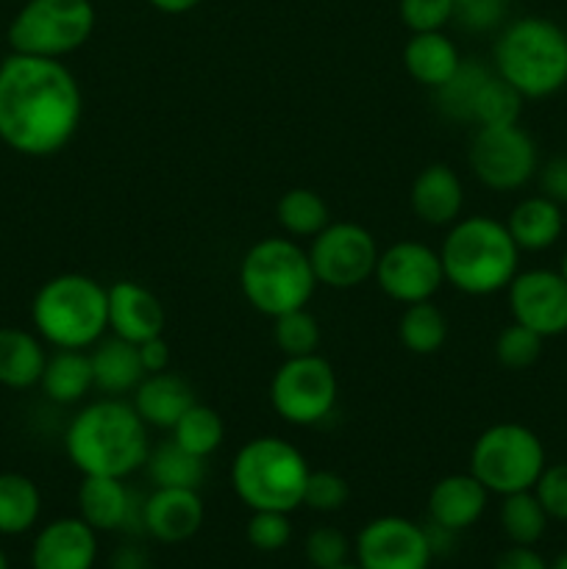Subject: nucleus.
Here are the masks:
<instances>
[{"mask_svg": "<svg viewBox=\"0 0 567 569\" xmlns=\"http://www.w3.org/2000/svg\"><path fill=\"white\" fill-rule=\"evenodd\" d=\"M83 94L61 59L11 53L0 64V139L14 153L56 156L72 142Z\"/></svg>", "mask_w": 567, "mask_h": 569, "instance_id": "obj_1", "label": "nucleus"}, {"mask_svg": "<svg viewBox=\"0 0 567 569\" xmlns=\"http://www.w3.org/2000/svg\"><path fill=\"white\" fill-rule=\"evenodd\" d=\"M150 448V428L122 398L83 406L64 433V453L81 476L126 481L137 470H145Z\"/></svg>", "mask_w": 567, "mask_h": 569, "instance_id": "obj_2", "label": "nucleus"}, {"mask_svg": "<svg viewBox=\"0 0 567 569\" xmlns=\"http://www.w3.org/2000/svg\"><path fill=\"white\" fill-rule=\"evenodd\" d=\"M445 283L470 298L506 292L520 272V248L506 222L487 214L459 217L439 248Z\"/></svg>", "mask_w": 567, "mask_h": 569, "instance_id": "obj_3", "label": "nucleus"}, {"mask_svg": "<svg viewBox=\"0 0 567 569\" xmlns=\"http://www.w3.org/2000/svg\"><path fill=\"white\" fill-rule=\"evenodd\" d=\"M493 67L523 100H545L567 87V31L548 17H520L500 28Z\"/></svg>", "mask_w": 567, "mask_h": 569, "instance_id": "obj_4", "label": "nucleus"}, {"mask_svg": "<svg viewBox=\"0 0 567 569\" xmlns=\"http://www.w3.org/2000/svg\"><path fill=\"white\" fill-rule=\"evenodd\" d=\"M31 322L56 350L94 348L109 331V287L83 272H61L33 295Z\"/></svg>", "mask_w": 567, "mask_h": 569, "instance_id": "obj_5", "label": "nucleus"}, {"mask_svg": "<svg viewBox=\"0 0 567 569\" xmlns=\"http://www.w3.org/2000/svg\"><path fill=\"white\" fill-rule=\"evenodd\" d=\"M317 287L320 283L311 270L309 250L292 237L259 239L239 261V289L245 300L270 320L306 309Z\"/></svg>", "mask_w": 567, "mask_h": 569, "instance_id": "obj_6", "label": "nucleus"}, {"mask_svg": "<svg viewBox=\"0 0 567 569\" xmlns=\"http://www.w3.org/2000/svg\"><path fill=\"white\" fill-rule=\"evenodd\" d=\"M309 472V461L292 442L281 437H253L233 456L231 487L250 511L292 515L304 506Z\"/></svg>", "mask_w": 567, "mask_h": 569, "instance_id": "obj_7", "label": "nucleus"}, {"mask_svg": "<svg viewBox=\"0 0 567 569\" xmlns=\"http://www.w3.org/2000/svg\"><path fill=\"white\" fill-rule=\"evenodd\" d=\"M548 456L537 433L520 422H495L470 448V472L489 495H515L534 489Z\"/></svg>", "mask_w": 567, "mask_h": 569, "instance_id": "obj_8", "label": "nucleus"}, {"mask_svg": "<svg viewBox=\"0 0 567 569\" xmlns=\"http://www.w3.org/2000/svg\"><path fill=\"white\" fill-rule=\"evenodd\" d=\"M98 22L92 0H22L9 26L14 53L64 59L89 42Z\"/></svg>", "mask_w": 567, "mask_h": 569, "instance_id": "obj_9", "label": "nucleus"}, {"mask_svg": "<svg viewBox=\"0 0 567 569\" xmlns=\"http://www.w3.org/2000/svg\"><path fill=\"white\" fill-rule=\"evenodd\" d=\"M439 111L465 126H506L520 122L523 98L495 72L493 64L461 59L459 70L439 89H434Z\"/></svg>", "mask_w": 567, "mask_h": 569, "instance_id": "obj_10", "label": "nucleus"}, {"mask_svg": "<svg viewBox=\"0 0 567 569\" xmlns=\"http://www.w3.org/2000/svg\"><path fill=\"white\" fill-rule=\"evenodd\" d=\"M337 398V372L320 353L284 359L272 372L270 406L287 426H320L334 415Z\"/></svg>", "mask_w": 567, "mask_h": 569, "instance_id": "obj_11", "label": "nucleus"}, {"mask_svg": "<svg viewBox=\"0 0 567 569\" xmlns=\"http://www.w3.org/2000/svg\"><path fill=\"white\" fill-rule=\"evenodd\" d=\"M470 170L478 183L493 192H517L537 178V142L520 122L476 128L470 139Z\"/></svg>", "mask_w": 567, "mask_h": 569, "instance_id": "obj_12", "label": "nucleus"}, {"mask_svg": "<svg viewBox=\"0 0 567 569\" xmlns=\"http://www.w3.org/2000/svg\"><path fill=\"white\" fill-rule=\"evenodd\" d=\"M309 261L317 283L328 289H356L376 276V237L359 222H328L315 239H309Z\"/></svg>", "mask_w": 567, "mask_h": 569, "instance_id": "obj_13", "label": "nucleus"}, {"mask_svg": "<svg viewBox=\"0 0 567 569\" xmlns=\"http://www.w3.org/2000/svg\"><path fill=\"white\" fill-rule=\"evenodd\" d=\"M372 278L381 292L400 306L434 300V295L445 287L439 250L428 248L417 239H400V242L384 248Z\"/></svg>", "mask_w": 567, "mask_h": 569, "instance_id": "obj_14", "label": "nucleus"}, {"mask_svg": "<svg viewBox=\"0 0 567 569\" xmlns=\"http://www.w3.org/2000/svg\"><path fill=\"white\" fill-rule=\"evenodd\" d=\"M354 550L361 569H428L434 561L426 526L395 515L367 522L356 537Z\"/></svg>", "mask_w": 567, "mask_h": 569, "instance_id": "obj_15", "label": "nucleus"}, {"mask_svg": "<svg viewBox=\"0 0 567 569\" xmlns=\"http://www.w3.org/2000/svg\"><path fill=\"white\" fill-rule=\"evenodd\" d=\"M511 320L531 328L543 339L567 333V281L559 270L517 272L506 287Z\"/></svg>", "mask_w": 567, "mask_h": 569, "instance_id": "obj_16", "label": "nucleus"}, {"mask_svg": "<svg viewBox=\"0 0 567 569\" xmlns=\"http://www.w3.org/2000/svg\"><path fill=\"white\" fill-rule=\"evenodd\" d=\"M78 517L94 531L145 533L142 498L122 478L83 476L78 487Z\"/></svg>", "mask_w": 567, "mask_h": 569, "instance_id": "obj_17", "label": "nucleus"}, {"mask_svg": "<svg viewBox=\"0 0 567 569\" xmlns=\"http://www.w3.org/2000/svg\"><path fill=\"white\" fill-rule=\"evenodd\" d=\"M206 506L198 489H165L153 487L142 498V528L145 533L161 545H181L203 528Z\"/></svg>", "mask_w": 567, "mask_h": 569, "instance_id": "obj_18", "label": "nucleus"}, {"mask_svg": "<svg viewBox=\"0 0 567 569\" xmlns=\"http://www.w3.org/2000/svg\"><path fill=\"white\" fill-rule=\"evenodd\" d=\"M98 531L81 517H59L37 533L31 545L33 569H94Z\"/></svg>", "mask_w": 567, "mask_h": 569, "instance_id": "obj_19", "label": "nucleus"}, {"mask_svg": "<svg viewBox=\"0 0 567 569\" xmlns=\"http://www.w3.org/2000/svg\"><path fill=\"white\" fill-rule=\"evenodd\" d=\"M165 306L137 281H115L109 287V333L142 345L165 333Z\"/></svg>", "mask_w": 567, "mask_h": 569, "instance_id": "obj_20", "label": "nucleus"}, {"mask_svg": "<svg viewBox=\"0 0 567 569\" xmlns=\"http://www.w3.org/2000/svg\"><path fill=\"white\" fill-rule=\"evenodd\" d=\"M489 503V492L472 472L439 478L428 492V522L459 533L476 526Z\"/></svg>", "mask_w": 567, "mask_h": 569, "instance_id": "obj_21", "label": "nucleus"}, {"mask_svg": "<svg viewBox=\"0 0 567 569\" xmlns=\"http://www.w3.org/2000/svg\"><path fill=\"white\" fill-rule=\"evenodd\" d=\"M409 206L420 222L450 228L465 209V183L450 164H428L409 189Z\"/></svg>", "mask_w": 567, "mask_h": 569, "instance_id": "obj_22", "label": "nucleus"}, {"mask_svg": "<svg viewBox=\"0 0 567 569\" xmlns=\"http://www.w3.org/2000/svg\"><path fill=\"white\" fill-rule=\"evenodd\" d=\"M195 403V389L181 376L172 370L153 372L139 381L133 389L131 406L137 415L142 417L148 428H159V431H172L183 411Z\"/></svg>", "mask_w": 567, "mask_h": 569, "instance_id": "obj_23", "label": "nucleus"}, {"mask_svg": "<svg viewBox=\"0 0 567 569\" xmlns=\"http://www.w3.org/2000/svg\"><path fill=\"white\" fill-rule=\"evenodd\" d=\"M506 228L520 253H543L561 239L565 214L556 200L545 198V194H531V198L517 200L515 209L506 217Z\"/></svg>", "mask_w": 567, "mask_h": 569, "instance_id": "obj_24", "label": "nucleus"}, {"mask_svg": "<svg viewBox=\"0 0 567 569\" xmlns=\"http://www.w3.org/2000/svg\"><path fill=\"white\" fill-rule=\"evenodd\" d=\"M92 359V376H94V389L103 392L106 398H122V395L131 392L139 387V381L145 378V367L139 361V348L126 339L109 337L100 339L98 345L89 353Z\"/></svg>", "mask_w": 567, "mask_h": 569, "instance_id": "obj_25", "label": "nucleus"}, {"mask_svg": "<svg viewBox=\"0 0 567 569\" xmlns=\"http://www.w3.org/2000/svg\"><path fill=\"white\" fill-rule=\"evenodd\" d=\"M461 64V53L445 31L411 33L404 48V67L417 83L439 89Z\"/></svg>", "mask_w": 567, "mask_h": 569, "instance_id": "obj_26", "label": "nucleus"}, {"mask_svg": "<svg viewBox=\"0 0 567 569\" xmlns=\"http://www.w3.org/2000/svg\"><path fill=\"white\" fill-rule=\"evenodd\" d=\"M48 353L42 339L22 328H0V383L9 389H31L42 381Z\"/></svg>", "mask_w": 567, "mask_h": 569, "instance_id": "obj_27", "label": "nucleus"}, {"mask_svg": "<svg viewBox=\"0 0 567 569\" xmlns=\"http://www.w3.org/2000/svg\"><path fill=\"white\" fill-rule=\"evenodd\" d=\"M39 387L59 406L81 403L94 389L92 359L83 350H56L53 356H48Z\"/></svg>", "mask_w": 567, "mask_h": 569, "instance_id": "obj_28", "label": "nucleus"}, {"mask_svg": "<svg viewBox=\"0 0 567 569\" xmlns=\"http://www.w3.org/2000/svg\"><path fill=\"white\" fill-rule=\"evenodd\" d=\"M42 515V492L22 472H0V533L20 537L37 526Z\"/></svg>", "mask_w": 567, "mask_h": 569, "instance_id": "obj_29", "label": "nucleus"}, {"mask_svg": "<svg viewBox=\"0 0 567 569\" xmlns=\"http://www.w3.org/2000/svg\"><path fill=\"white\" fill-rule=\"evenodd\" d=\"M145 470L153 487L165 489H200L206 481V459L189 453L172 439L150 448Z\"/></svg>", "mask_w": 567, "mask_h": 569, "instance_id": "obj_30", "label": "nucleus"}, {"mask_svg": "<svg viewBox=\"0 0 567 569\" xmlns=\"http://www.w3.org/2000/svg\"><path fill=\"white\" fill-rule=\"evenodd\" d=\"M398 337L409 353L434 356L448 339V317L434 300L406 306L398 320Z\"/></svg>", "mask_w": 567, "mask_h": 569, "instance_id": "obj_31", "label": "nucleus"}, {"mask_svg": "<svg viewBox=\"0 0 567 569\" xmlns=\"http://www.w3.org/2000/svg\"><path fill=\"white\" fill-rule=\"evenodd\" d=\"M276 217L284 233L292 239H315L331 222V211H328L326 200L315 189L306 187H295L284 192L276 206Z\"/></svg>", "mask_w": 567, "mask_h": 569, "instance_id": "obj_32", "label": "nucleus"}, {"mask_svg": "<svg viewBox=\"0 0 567 569\" xmlns=\"http://www.w3.org/2000/svg\"><path fill=\"white\" fill-rule=\"evenodd\" d=\"M500 531L506 533L511 545H537L545 537L550 517L545 515L543 503L537 500L534 489L526 492H515L500 498L498 509Z\"/></svg>", "mask_w": 567, "mask_h": 569, "instance_id": "obj_33", "label": "nucleus"}, {"mask_svg": "<svg viewBox=\"0 0 567 569\" xmlns=\"http://www.w3.org/2000/svg\"><path fill=\"white\" fill-rule=\"evenodd\" d=\"M222 439H226V422H222V417L211 406L198 403V400L172 426V442H178L183 450L200 456V459H209L211 453H217Z\"/></svg>", "mask_w": 567, "mask_h": 569, "instance_id": "obj_34", "label": "nucleus"}, {"mask_svg": "<svg viewBox=\"0 0 567 569\" xmlns=\"http://www.w3.org/2000/svg\"><path fill=\"white\" fill-rule=\"evenodd\" d=\"M320 322L309 309H295L272 320V342L281 350L284 359L309 356L320 348Z\"/></svg>", "mask_w": 567, "mask_h": 569, "instance_id": "obj_35", "label": "nucleus"}, {"mask_svg": "<svg viewBox=\"0 0 567 569\" xmlns=\"http://www.w3.org/2000/svg\"><path fill=\"white\" fill-rule=\"evenodd\" d=\"M543 345L545 339L539 333L511 320L495 339V359L506 370H528L543 356Z\"/></svg>", "mask_w": 567, "mask_h": 569, "instance_id": "obj_36", "label": "nucleus"}, {"mask_svg": "<svg viewBox=\"0 0 567 569\" xmlns=\"http://www.w3.org/2000/svg\"><path fill=\"white\" fill-rule=\"evenodd\" d=\"M350 500V483L334 470H311L306 481L304 506L317 515H334Z\"/></svg>", "mask_w": 567, "mask_h": 569, "instance_id": "obj_37", "label": "nucleus"}, {"mask_svg": "<svg viewBox=\"0 0 567 569\" xmlns=\"http://www.w3.org/2000/svg\"><path fill=\"white\" fill-rule=\"evenodd\" d=\"M248 545L259 553H276L284 550L292 539V522L284 511H253L245 526Z\"/></svg>", "mask_w": 567, "mask_h": 569, "instance_id": "obj_38", "label": "nucleus"}, {"mask_svg": "<svg viewBox=\"0 0 567 569\" xmlns=\"http://www.w3.org/2000/svg\"><path fill=\"white\" fill-rule=\"evenodd\" d=\"M509 0H454V22L467 33H487L504 28Z\"/></svg>", "mask_w": 567, "mask_h": 569, "instance_id": "obj_39", "label": "nucleus"}, {"mask_svg": "<svg viewBox=\"0 0 567 569\" xmlns=\"http://www.w3.org/2000/svg\"><path fill=\"white\" fill-rule=\"evenodd\" d=\"M304 553H306V561H309L315 569H331L348 561L350 542L339 528L320 526L306 537Z\"/></svg>", "mask_w": 567, "mask_h": 569, "instance_id": "obj_40", "label": "nucleus"}, {"mask_svg": "<svg viewBox=\"0 0 567 569\" xmlns=\"http://www.w3.org/2000/svg\"><path fill=\"white\" fill-rule=\"evenodd\" d=\"M398 11L411 33L445 31L454 22V0H400Z\"/></svg>", "mask_w": 567, "mask_h": 569, "instance_id": "obj_41", "label": "nucleus"}, {"mask_svg": "<svg viewBox=\"0 0 567 569\" xmlns=\"http://www.w3.org/2000/svg\"><path fill=\"white\" fill-rule=\"evenodd\" d=\"M534 495L550 520L567 522V461L545 465L543 476L534 483Z\"/></svg>", "mask_w": 567, "mask_h": 569, "instance_id": "obj_42", "label": "nucleus"}, {"mask_svg": "<svg viewBox=\"0 0 567 569\" xmlns=\"http://www.w3.org/2000/svg\"><path fill=\"white\" fill-rule=\"evenodd\" d=\"M539 194L567 206V156H554L537 170Z\"/></svg>", "mask_w": 567, "mask_h": 569, "instance_id": "obj_43", "label": "nucleus"}, {"mask_svg": "<svg viewBox=\"0 0 567 569\" xmlns=\"http://www.w3.org/2000/svg\"><path fill=\"white\" fill-rule=\"evenodd\" d=\"M495 569H548V561L534 550V545H511L495 559Z\"/></svg>", "mask_w": 567, "mask_h": 569, "instance_id": "obj_44", "label": "nucleus"}, {"mask_svg": "<svg viewBox=\"0 0 567 569\" xmlns=\"http://www.w3.org/2000/svg\"><path fill=\"white\" fill-rule=\"evenodd\" d=\"M139 348V361L145 367V376H153V372L170 370V345H167L165 333L161 337L148 339V342L137 345Z\"/></svg>", "mask_w": 567, "mask_h": 569, "instance_id": "obj_45", "label": "nucleus"}, {"mask_svg": "<svg viewBox=\"0 0 567 569\" xmlns=\"http://www.w3.org/2000/svg\"><path fill=\"white\" fill-rule=\"evenodd\" d=\"M111 569H150V559L139 545H120L111 556Z\"/></svg>", "mask_w": 567, "mask_h": 569, "instance_id": "obj_46", "label": "nucleus"}, {"mask_svg": "<svg viewBox=\"0 0 567 569\" xmlns=\"http://www.w3.org/2000/svg\"><path fill=\"white\" fill-rule=\"evenodd\" d=\"M148 3L156 11H161V14H187V11H192L203 0H148Z\"/></svg>", "mask_w": 567, "mask_h": 569, "instance_id": "obj_47", "label": "nucleus"}, {"mask_svg": "<svg viewBox=\"0 0 567 569\" xmlns=\"http://www.w3.org/2000/svg\"><path fill=\"white\" fill-rule=\"evenodd\" d=\"M548 569H567V550L561 556H556V559L548 565Z\"/></svg>", "mask_w": 567, "mask_h": 569, "instance_id": "obj_48", "label": "nucleus"}, {"mask_svg": "<svg viewBox=\"0 0 567 569\" xmlns=\"http://www.w3.org/2000/svg\"><path fill=\"white\" fill-rule=\"evenodd\" d=\"M559 272H561V276H565V281H567V250H565V253H561V264H559Z\"/></svg>", "mask_w": 567, "mask_h": 569, "instance_id": "obj_49", "label": "nucleus"}, {"mask_svg": "<svg viewBox=\"0 0 567 569\" xmlns=\"http://www.w3.org/2000/svg\"><path fill=\"white\" fill-rule=\"evenodd\" d=\"M0 569H9V559H6L3 550H0Z\"/></svg>", "mask_w": 567, "mask_h": 569, "instance_id": "obj_50", "label": "nucleus"}, {"mask_svg": "<svg viewBox=\"0 0 567 569\" xmlns=\"http://www.w3.org/2000/svg\"><path fill=\"white\" fill-rule=\"evenodd\" d=\"M331 569H361L359 565H348V561H345V565H339V567H331Z\"/></svg>", "mask_w": 567, "mask_h": 569, "instance_id": "obj_51", "label": "nucleus"}]
</instances>
